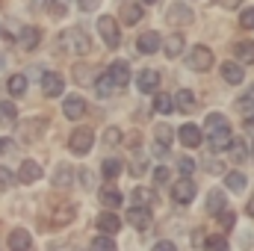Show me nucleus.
I'll use <instances>...</instances> for the list:
<instances>
[{"label": "nucleus", "mask_w": 254, "mask_h": 251, "mask_svg": "<svg viewBox=\"0 0 254 251\" xmlns=\"http://www.w3.org/2000/svg\"><path fill=\"white\" fill-rule=\"evenodd\" d=\"M204 127L210 130V151H213V154L225 151V148H228V142L234 139V136H231V125H228V119H225V116H219V113H210V116H207V122H204Z\"/></svg>", "instance_id": "f257e3e1"}, {"label": "nucleus", "mask_w": 254, "mask_h": 251, "mask_svg": "<svg viewBox=\"0 0 254 251\" xmlns=\"http://www.w3.org/2000/svg\"><path fill=\"white\" fill-rule=\"evenodd\" d=\"M98 33H101V39H104L107 48H113V51L119 48L122 36H119V24H116L113 15H101V18H98Z\"/></svg>", "instance_id": "f03ea898"}, {"label": "nucleus", "mask_w": 254, "mask_h": 251, "mask_svg": "<svg viewBox=\"0 0 254 251\" xmlns=\"http://www.w3.org/2000/svg\"><path fill=\"white\" fill-rule=\"evenodd\" d=\"M63 48L65 51H71V54H86L89 51V36H86V30H65L63 36Z\"/></svg>", "instance_id": "7ed1b4c3"}, {"label": "nucleus", "mask_w": 254, "mask_h": 251, "mask_svg": "<svg viewBox=\"0 0 254 251\" xmlns=\"http://www.w3.org/2000/svg\"><path fill=\"white\" fill-rule=\"evenodd\" d=\"M92 142H95V133H92L89 127H77V130L71 133V139H68V148H71L74 154H89V151H92Z\"/></svg>", "instance_id": "20e7f679"}, {"label": "nucleus", "mask_w": 254, "mask_h": 251, "mask_svg": "<svg viewBox=\"0 0 254 251\" xmlns=\"http://www.w3.org/2000/svg\"><path fill=\"white\" fill-rule=\"evenodd\" d=\"M187 65H190L192 71H210V68H213V54H210V48H204V45L192 48L190 54H187Z\"/></svg>", "instance_id": "39448f33"}, {"label": "nucleus", "mask_w": 254, "mask_h": 251, "mask_svg": "<svg viewBox=\"0 0 254 251\" xmlns=\"http://www.w3.org/2000/svg\"><path fill=\"white\" fill-rule=\"evenodd\" d=\"M195 192H198L195 181L181 178V181H175V187H172V198H175V204H190L192 198H195Z\"/></svg>", "instance_id": "423d86ee"}, {"label": "nucleus", "mask_w": 254, "mask_h": 251, "mask_svg": "<svg viewBox=\"0 0 254 251\" xmlns=\"http://www.w3.org/2000/svg\"><path fill=\"white\" fill-rule=\"evenodd\" d=\"M86 98H80V95H68L63 101V113H65V119H71V122H77L80 116H86Z\"/></svg>", "instance_id": "0eeeda50"}, {"label": "nucleus", "mask_w": 254, "mask_h": 251, "mask_svg": "<svg viewBox=\"0 0 254 251\" xmlns=\"http://www.w3.org/2000/svg\"><path fill=\"white\" fill-rule=\"evenodd\" d=\"M104 74L110 77V83H113L116 89H122V86H127V80H130V65L127 63H113Z\"/></svg>", "instance_id": "6e6552de"}, {"label": "nucleus", "mask_w": 254, "mask_h": 251, "mask_svg": "<svg viewBox=\"0 0 254 251\" xmlns=\"http://www.w3.org/2000/svg\"><path fill=\"white\" fill-rule=\"evenodd\" d=\"M42 92H45L48 98H60V95L65 92V80L60 77V74H54V71L45 74V77H42Z\"/></svg>", "instance_id": "1a4fd4ad"}, {"label": "nucleus", "mask_w": 254, "mask_h": 251, "mask_svg": "<svg viewBox=\"0 0 254 251\" xmlns=\"http://www.w3.org/2000/svg\"><path fill=\"white\" fill-rule=\"evenodd\" d=\"M9 251H33V237L24 228H15L9 234Z\"/></svg>", "instance_id": "9d476101"}, {"label": "nucleus", "mask_w": 254, "mask_h": 251, "mask_svg": "<svg viewBox=\"0 0 254 251\" xmlns=\"http://www.w3.org/2000/svg\"><path fill=\"white\" fill-rule=\"evenodd\" d=\"M160 45H163V42H160V33H154V30H151V33H142V36H139L136 51H139V54H157V51H160Z\"/></svg>", "instance_id": "9b49d317"}, {"label": "nucleus", "mask_w": 254, "mask_h": 251, "mask_svg": "<svg viewBox=\"0 0 254 251\" xmlns=\"http://www.w3.org/2000/svg\"><path fill=\"white\" fill-rule=\"evenodd\" d=\"M136 86H139V92H157V86H160V74L157 71H151V68H145V71H139V77H136Z\"/></svg>", "instance_id": "f8f14e48"}, {"label": "nucleus", "mask_w": 254, "mask_h": 251, "mask_svg": "<svg viewBox=\"0 0 254 251\" xmlns=\"http://www.w3.org/2000/svg\"><path fill=\"white\" fill-rule=\"evenodd\" d=\"M98 228H101V234L113 237V234H119V228H122V219H119L113 210H107V213H101V216H98Z\"/></svg>", "instance_id": "ddd939ff"}, {"label": "nucleus", "mask_w": 254, "mask_h": 251, "mask_svg": "<svg viewBox=\"0 0 254 251\" xmlns=\"http://www.w3.org/2000/svg\"><path fill=\"white\" fill-rule=\"evenodd\" d=\"M169 21L178 24V27H187V24H192V9L187 3H175V6L169 9Z\"/></svg>", "instance_id": "4468645a"}, {"label": "nucleus", "mask_w": 254, "mask_h": 251, "mask_svg": "<svg viewBox=\"0 0 254 251\" xmlns=\"http://www.w3.org/2000/svg\"><path fill=\"white\" fill-rule=\"evenodd\" d=\"M18 181H21V184H36V181H42V166H39V163H33V160L21 163Z\"/></svg>", "instance_id": "2eb2a0df"}, {"label": "nucleus", "mask_w": 254, "mask_h": 251, "mask_svg": "<svg viewBox=\"0 0 254 251\" xmlns=\"http://www.w3.org/2000/svg\"><path fill=\"white\" fill-rule=\"evenodd\" d=\"M127 222L133 228H148L151 225V207H130L127 210Z\"/></svg>", "instance_id": "dca6fc26"}, {"label": "nucleus", "mask_w": 254, "mask_h": 251, "mask_svg": "<svg viewBox=\"0 0 254 251\" xmlns=\"http://www.w3.org/2000/svg\"><path fill=\"white\" fill-rule=\"evenodd\" d=\"M172 107H175L178 113H192V110H195V95H192L190 89H181V92H175V98H172Z\"/></svg>", "instance_id": "f3484780"}, {"label": "nucleus", "mask_w": 254, "mask_h": 251, "mask_svg": "<svg viewBox=\"0 0 254 251\" xmlns=\"http://www.w3.org/2000/svg\"><path fill=\"white\" fill-rule=\"evenodd\" d=\"M178 139H181V142H184L187 148H198L204 136H201V130H198L195 125H184L181 130H178Z\"/></svg>", "instance_id": "a211bd4d"}, {"label": "nucleus", "mask_w": 254, "mask_h": 251, "mask_svg": "<svg viewBox=\"0 0 254 251\" xmlns=\"http://www.w3.org/2000/svg\"><path fill=\"white\" fill-rule=\"evenodd\" d=\"M222 210H228V198H225V192H222V189H210V195H207V213L219 216Z\"/></svg>", "instance_id": "6ab92c4d"}, {"label": "nucleus", "mask_w": 254, "mask_h": 251, "mask_svg": "<svg viewBox=\"0 0 254 251\" xmlns=\"http://www.w3.org/2000/svg\"><path fill=\"white\" fill-rule=\"evenodd\" d=\"M222 77H225L231 86H240V83L246 80V71H243L240 63H222Z\"/></svg>", "instance_id": "aec40b11"}, {"label": "nucleus", "mask_w": 254, "mask_h": 251, "mask_svg": "<svg viewBox=\"0 0 254 251\" xmlns=\"http://www.w3.org/2000/svg\"><path fill=\"white\" fill-rule=\"evenodd\" d=\"M39 42H42V30H39V27H24V30H21V48H24V51L39 48Z\"/></svg>", "instance_id": "412c9836"}, {"label": "nucleus", "mask_w": 254, "mask_h": 251, "mask_svg": "<svg viewBox=\"0 0 254 251\" xmlns=\"http://www.w3.org/2000/svg\"><path fill=\"white\" fill-rule=\"evenodd\" d=\"M101 204H104L107 210L122 207V192H119L116 187H104V189H101Z\"/></svg>", "instance_id": "4be33fe9"}, {"label": "nucleus", "mask_w": 254, "mask_h": 251, "mask_svg": "<svg viewBox=\"0 0 254 251\" xmlns=\"http://www.w3.org/2000/svg\"><path fill=\"white\" fill-rule=\"evenodd\" d=\"M122 21H125L127 27L139 24V21H142V6H139V3H125V6H122Z\"/></svg>", "instance_id": "5701e85b"}, {"label": "nucleus", "mask_w": 254, "mask_h": 251, "mask_svg": "<svg viewBox=\"0 0 254 251\" xmlns=\"http://www.w3.org/2000/svg\"><path fill=\"white\" fill-rule=\"evenodd\" d=\"M130 201L136 204V207H151L157 198H154V192L151 189H145V187H136L133 192H130Z\"/></svg>", "instance_id": "b1692460"}, {"label": "nucleus", "mask_w": 254, "mask_h": 251, "mask_svg": "<svg viewBox=\"0 0 254 251\" xmlns=\"http://www.w3.org/2000/svg\"><path fill=\"white\" fill-rule=\"evenodd\" d=\"M18 122V107L15 104H9V101H0V125L9 127Z\"/></svg>", "instance_id": "393cba45"}, {"label": "nucleus", "mask_w": 254, "mask_h": 251, "mask_svg": "<svg viewBox=\"0 0 254 251\" xmlns=\"http://www.w3.org/2000/svg\"><path fill=\"white\" fill-rule=\"evenodd\" d=\"M71 181H74V169L71 166H57V172H54V187H71Z\"/></svg>", "instance_id": "a878e982"}, {"label": "nucleus", "mask_w": 254, "mask_h": 251, "mask_svg": "<svg viewBox=\"0 0 254 251\" xmlns=\"http://www.w3.org/2000/svg\"><path fill=\"white\" fill-rule=\"evenodd\" d=\"M6 89H9V95L21 98V95L27 92V77H24V74H12V77H9V83H6Z\"/></svg>", "instance_id": "bb28decb"}, {"label": "nucleus", "mask_w": 254, "mask_h": 251, "mask_svg": "<svg viewBox=\"0 0 254 251\" xmlns=\"http://www.w3.org/2000/svg\"><path fill=\"white\" fill-rule=\"evenodd\" d=\"M228 154H231L234 163H243L246 154H249V151H246V142H243V139H231V142H228Z\"/></svg>", "instance_id": "cd10ccee"}, {"label": "nucleus", "mask_w": 254, "mask_h": 251, "mask_svg": "<svg viewBox=\"0 0 254 251\" xmlns=\"http://www.w3.org/2000/svg\"><path fill=\"white\" fill-rule=\"evenodd\" d=\"M225 187L231 189V192H243L246 189V175L243 172H228L225 175Z\"/></svg>", "instance_id": "c85d7f7f"}, {"label": "nucleus", "mask_w": 254, "mask_h": 251, "mask_svg": "<svg viewBox=\"0 0 254 251\" xmlns=\"http://www.w3.org/2000/svg\"><path fill=\"white\" fill-rule=\"evenodd\" d=\"M184 48H187V42H184V36H181V33H175L172 39H166V54H169V57L184 54Z\"/></svg>", "instance_id": "c756f323"}, {"label": "nucleus", "mask_w": 254, "mask_h": 251, "mask_svg": "<svg viewBox=\"0 0 254 251\" xmlns=\"http://www.w3.org/2000/svg\"><path fill=\"white\" fill-rule=\"evenodd\" d=\"M234 51H237L240 63H246V65H252V63H254V42H240Z\"/></svg>", "instance_id": "7c9ffc66"}, {"label": "nucleus", "mask_w": 254, "mask_h": 251, "mask_svg": "<svg viewBox=\"0 0 254 251\" xmlns=\"http://www.w3.org/2000/svg\"><path fill=\"white\" fill-rule=\"evenodd\" d=\"M95 89H98V95H101V98H110V95L116 92V86L110 83V77H107V74H101V77H98V83H95Z\"/></svg>", "instance_id": "2f4dec72"}, {"label": "nucleus", "mask_w": 254, "mask_h": 251, "mask_svg": "<svg viewBox=\"0 0 254 251\" xmlns=\"http://www.w3.org/2000/svg\"><path fill=\"white\" fill-rule=\"evenodd\" d=\"M154 110H157V113H163V116L175 113V107H172V95H157V101H154Z\"/></svg>", "instance_id": "473e14b6"}, {"label": "nucleus", "mask_w": 254, "mask_h": 251, "mask_svg": "<svg viewBox=\"0 0 254 251\" xmlns=\"http://www.w3.org/2000/svg\"><path fill=\"white\" fill-rule=\"evenodd\" d=\"M204 251H228L225 237H207L204 240Z\"/></svg>", "instance_id": "72a5a7b5"}, {"label": "nucleus", "mask_w": 254, "mask_h": 251, "mask_svg": "<svg viewBox=\"0 0 254 251\" xmlns=\"http://www.w3.org/2000/svg\"><path fill=\"white\" fill-rule=\"evenodd\" d=\"M119 172H122V160H113V157H110V160H104V178H110V181H113Z\"/></svg>", "instance_id": "f704fd0d"}, {"label": "nucleus", "mask_w": 254, "mask_h": 251, "mask_svg": "<svg viewBox=\"0 0 254 251\" xmlns=\"http://www.w3.org/2000/svg\"><path fill=\"white\" fill-rule=\"evenodd\" d=\"M92 251H116V243H113L107 234H101V237L92 243Z\"/></svg>", "instance_id": "c9c22d12"}, {"label": "nucleus", "mask_w": 254, "mask_h": 251, "mask_svg": "<svg viewBox=\"0 0 254 251\" xmlns=\"http://www.w3.org/2000/svg\"><path fill=\"white\" fill-rule=\"evenodd\" d=\"M154 136H157V142H160V145H169V142H172V127L157 125V127H154Z\"/></svg>", "instance_id": "e433bc0d"}, {"label": "nucleus", "mask_w": 254, "mask_h": 251, "mask_svg": "<svg viewBox=\"0 0 254 251\" xmlns=\"http://www.w3.org/2000/svg\"><path fill=\"white\" fill-rule=\"evenodd\" d=\"M122 142V130L119 127H107L104 130V145H119Z\"/></svg>", "instance_id": "4c0bfd02"}, {"label": "nucleus", "mask_w": 254, "mask_h": 251, "mask_svg": "<svg viewBox=\"0 0 254 251\" xmlns=\"http://www.w3.org/2000/svg\"><path fill=\"white\" fill-rule=\"evenodd\" d=\"M237 107L243 110V116H246L249 122H252V119H254V95H249V98H243V101H240Z\"/></svg>", "instance_id": "58836bf2"}, {"label": "nucleus", "mask_w": 254, "mask_h": 251, "mask_svg": "<svg viewBox=\"0 0 254 251\" xmlns=\"http://www.w3.org/2000/svg\"><path fill=\"white\" fill-rule=\"evenodd\" d=\"M178 169L184 172V178H190L192 172H195V160H192V157H181V160H178Z\"/></svg>", "instance_id": "ea45409f"}, {"label": "nucleus", "mask_w": 254, "mask_h": 251, "mask_svg": "<svg viewBox=\"0 0 254 251\" xmlns=\"http://www.w3.org/2000/svg\"><path fill=\"white\" fill-rule=\"evenodd\" d=\"M240 24H243L246 30H254V6L243 9V15H240Z\"/></svg>", "instance_id": "a19ab883"}, {"label": "nucleus", "mask_w": 254, "mask_h": 251, "mask_svg": "<svg viewBox=\"0 0 254 251\" xmlns=\"http://www.w3.org/2000/svg\"><path fill=\"white\" fill-rule=\"evenodd\" d=\"M219 225H222V231H231L234 228V213L231 210H222L219 213Z\"/></svg>", "instance_id": "79ce46f5"}, {"label": "nucleus", "mask_w": 254, "mask_h": 251, "mask_svg": "<svg viewBox=\"0 0 254 251\" xmlns=\"http://www.w3.org/2000/svg\"><path fill=\"white\" fill-rule=\"evenodd\" d=\"M154 184H157V187H163V184H169V169H163V166H160V169L154 172Z\"/></svg>", "instance_id": "37998d69"}, {"label": "nucleus", "mask_w": 254, "mask_h": 251, "mask_svg": "<svg viewBox=\"0 0 254 251\" xmlns=\"http://www.w3.org/2000/svg\"><path fill=\"white\" fill-rule=\"evenodd\" d=\"M77 178H80L83 189H92V184H95V181H92V172H89V169H80V175H77Z\"/></svg>", "instance_id": "c03bdc74"}, {"label": "nucleus", "mask_w": 254, "mask_h": 251, "mask_svg": "<svg viewBox=\"0 0 254 251\" xmlns=\"http://www.w3.org/2000/svg\"><path fill=\"white\" fill-rule=\"evenodd\" d=\"M77 6H80L83 12H95V9L101 6V0H77Z\"/></svg>", "instance_id": "a18cd8bd"}, {"label": "nucleus", "mask_w": 254, "mask_h": 251, "mask_svg": "<svg viewBox=\"0 0 254 251\" xmlns=\"http://www.w3.org/2000/svg\"><path fill=\"white\" fill-rule=\"evenodd\" d=\"M9 184H12V172L0 166V189H9Z\"/></svg>", "instance_id": "49530a36"}, {"label": "nucleus", "mask_w": 254, "mask_h": 251, "mask_svg": "<svg viewBox=\"0 0 254 251\" xmlns=\"http://www.w3.org/2000/svg\"><path fill=\"white\" fill-rule=\"evenodd\" d=\"M151 251H178V249H175V243H169V240H163V243H157V246H154Z\"/></svg>", "instance_id": "de8ad7c7"}, {"label": "nucleus", "mask_w": 254, "mask_h": 251, "mask_svg": "<svg viewBox=\"0 0 254 251\" xmlns=\"http://www.w3.org/2000/svg\"><path fill=\"white\" fill-rule=\"evenodd\" d=\"M154 154H157V157H160V160H163V157H169V148H166V145H160V142H157V145H154Z\"/></svg>", "instance_id": "09e8293b"}, {"label": "nucleus", "mask_w": 254, "mask_h": 251, "mask_svg": "<svg viewBox=\"0 0 254 251\" xmlns=\"http://www.w3.org/2000/svg\"><path fill=\"white\" fill-rule=\"evenodd\" d=\"M9 45H12V39H9L3 30H0V51H3V48H9Z\"/></svg>", "instance_id": "8fccbe9b"}, {"label": "nucleus", "mask_w": 254, "mask_h": 251, "mask_svg": "<svg viewBox=\"0 0 254 251\" xmlns=\"http://www.w3.org/2000/svg\"><path fill=\"white\" fill-rule=\"evenodd\" d=\"M6 151H12V142L9 139H0V154H6Z\"/></svg>", "instance_id": "3c124183"}, {"label": "nucleus", "mask_w": 254, "mask_h": 251, "mask_svg": "<svg viewBox=\"0 0 254 251\" xmlns=\"http://www.w3.org/2000/svg\"><path fill=\"white\" fill-rule=\"evenodd\" d=\"M246 213H249V216H252V219H254V195H252V201L246 204Z\"/></svg>", "instance_id": "603ef678"}, {"label": "nucleus", "mask_w": 254, "mask_h": 251, "mask_svg": "<svg viewBox=\"0 0 254 251\" xmlns=\"http://www.w3.org/2000/svg\"><path fill=\"white\" fill-rule=\"evenodd\" d=\"M219 3H225V6H237L240 0H219Z\"/></svg>", "instance_id": "864d4df0"}, {"label": "nucleus", "mask_w": 254, "mask_h": 251, "mask_svg": "<svg viewBox=\"0 0 254 251\" xmlns=\"http://www.w3.org/2000/svg\"><path fill=\"white\" fill-rule=\"evenodd\" d=\"M142 3H151V6H154V3H157V0H142Z\"/></svg>", "instance_id": "5fc2aeb1"}, {"label": "nucleus", "mask_w": 254, "mask_h": 251, "mask_svg": "<svg viewBox=\"0 0 254 251\" xmlns=\"http://www.w3.org/2000/svg\"><path fill=\"white\" fill-rule=\"evenodd\" d=\"M252 157H254V142H252Z\"/></svg>", "instance_id": "6e6d98bb"}]
</instances>
